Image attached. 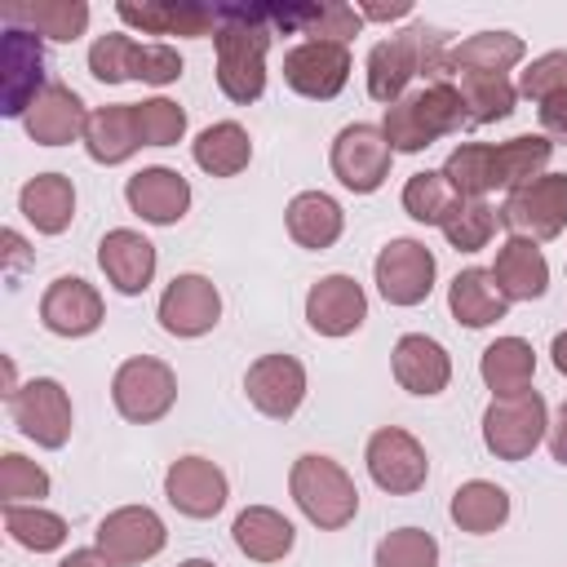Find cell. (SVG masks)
Masks as SVG:
<instances>
[{
  "mask_svg": "<svg viewBox=\"0 0 567 567\" xmlns=\"http://www.w3.org/2000/svg\"><path fill=\"white\" fill-rule=\"evenodd\" d=\"M465 120H470V115H465L461 89L447 84V80H434V84H425L421 93H408V97H399L394 106H385L381 133H385L390 151L416 155V151L434 146L439 137L461 133Z\"/></svg>",
  "mask_w": 567,
  "mask_h": 567,
  "instance_id": "3957f363",
  "label": "cell"
},
{
  "mask_svg": "<svg viewBox=\"0 0 567 567\" xmlns=\"http://www.w3.org/2000/svg\"><path fill=\"white\" fill-rule=\"evenodd\" d=\"M377 567H439V540L421 527H394L377 540Z\"/></svg>",
  "mask_w": 567,
  "mask_h": 567,
  "instance_id": "7bdbcfd3",
  "label": "cell"
},
{
  "mask_svg": "<svg viewBox=\"0 0 567 567\" xmlns=\"http://www.w3.org/2000/svg\"><path fill=\"white\" fill-rule=\"evenodd\" d=\"M120 22L146 31V35H182V40H199L217 31V9L208 4H190V0H120L115 4Z\"/></svg>",
  "mask_w": 567,
  "mask_h": 567,
  "instance_id": "603a6c76",
  "label": "cell"
},
{
  "mask_svg": "<svg viewBox=\"0 0 567 567\" xmlns=\"http://www.w3.org/2000/svg\"><path fill=\"white\" fill-rule=\"evenodd\" d=\"M288 492H292L297 509L319 532H341L359 514V487H354V478L341 470V461H332L323 452H306V456L292 461Z\"/></svg>",
  "mask_w": 567,
  "mask_h": 567,
  "instance_id": "277c9868",
  "label": "cell"
},
{
  "mask_svg": "<svg viewBox=\"0 0 567 567\" xmlns=\"http://www.w3.org/2000/svg\"><path fill=\"white\" fill-rule=\"evenodd\" d=\"M9 416L13 425L35 443V447H62L71 439L75 412H71V394L62 390V381L53 377H31L13 399H9Z\"/></svg>",
  "mask_w": 567,
  "mask_h": 567,
  "instance_id": "7c38bea8",
  "label": "cell"
},
{
  "mask_svg": "<svg viewBox=\"0 0 567 567\" xmlns=\"http://www.w3.org/2000/svg\"><path fill=\"white\" fill-rule=\"evenodd\" d=\"M124 199H128V208L142 221H151V226H177L186 217V208H190V182L177 168L151 164V168H137L124 182Z\"/></svg>",
  "mask_w": 567,
  "mask_h": 567,
  "instance_id": "44dd1931",
  "label": "cell"
},
{
  "mask_svg": "<svg viewBox=\"0 0 567 567\" xmlns=\"http://www.w3.org/2000/svg\"><path fill=\"white\" fill-rule=\"evenodd\" d=\"M350 80V49L332 40H301L284 53V84L301 97L328 102Z\"/></svg>",
  "mask_w": 567,
  "mask_h": 567,
  "instance_id": "9a60e30c",
  "label": "cell"
},
{
  "mask_svg": "<svg viewBox=\"0 0 567 567\" xmlns=\"http://www.w3.org/2000/svg\"><path fill=\"white\" fill-rule=\"evenodd\" d=\"M58 567H120V563H111V558H106V554L93 545V549H71V554H66Z\"/></svg>",
  "mask_w": 567,
  "mask_h": 567,
  "instance_id": "f907efd6",
  "label": "cell"
},
{
  "mask_svg": "<svg viewBox=\"0 0 567 567\" xmlns=\"http://www.w3.org/2000/svg\"><path fill=\"white\" fill-rule=\"evenodd\" d=\"M284 221H288V235L310 252L332 248L346 230V213L328 190H297L284 208Z\"/></svg>",
  "mask_w": 567,
  "mask_h": 567,
  "instance_id": "f1b7e54d",
  "label": "cell"
},
{
  "mask_svg": "<svg viewBox=\"0 0 567 567\" xmlns=\"http://www.w3.org/2000/svg\"><path fill=\"white\" fill-rule=\"evenodd\" d=\"M368 319V292L354 275H323L306 292V323L319 337H350Z\"/></svg>",
  "mask_w": 567,
  "mask_h": 567,
  "instance_id": "d6986e66",
  "label": "cell"
},
{
  "mask_svg": "<svg viewBox=\"0 0 567 567\" xmlns=\"http://www.w3.org/2000/svg\"><path fill=\"white\" fill-rule=\"evenodd\" d=\"M230 536H235V549H239L244 558H252V563H279V558H288L292 545H297V527H292L279 509H270V505H248V509H239Z\"/></svg>",
  "mask_w": 567,
  "mask_h": 567,
  "instance_id": "83f0119b",
  "label": "cell"
},
{
  "mask_svg": "<svg viewBox=\"0 0 567 567\" xmlns=\"http://www.w3.org/2000/svg\"><path fill=\"white\" fill-rule=\"evenodd\" d=\"M190 155L208 177H235L252 159V137L239 120H217L190 142Z\"/></svg>",
  "mask_w": 567,
  "mask_h": 567,
  "instance_id": "e575fe53",
  "label": "cell"
},
{
  "mask_svg": "<svg viewBox=\"0 0 567 567\" xmlns=\"http://www.w3.org/2000/svg\"><path fill=\"white\" fill-rule=\"evenodd\" d=\"M408 13H412L408 0H399V4H363V9H359L363 22H390V18H408Z\"/></svg>",
  "mask_w": 567,
  "mask_h": 567,
  "instance_id": "681fc988",
  "label": "cell"
},
{
  "mask_svg": "<svg viewBox=\"0 0 567 567\" xmlns=\"http://www.w3.org/2000/svg\"><path fill=\"white\" fill-rule=\"evenodd\" d=\"M0 66H4V102H0V111L22 120L31 111V102L49 89L44 84V49H40V35L27 31V27H4Z\"/></svg>",
  "mask_w": 567,
  "mask_h": 567,
  "instance_id": "ac0fdd59",
  "label": "cell"
},
{
  "mask_svg": "<svg viewBox=\"0 0 567 567\" xmlns=\"http://www.w3.org/2000/svg\"><path fill=\"white\" fill-rule=\"evenodd\" d=\"M478 377L492 390V399L532 390V377H536V350H532V341H523V337H496L478 354Z\"/></svg>",
  "mask_w": 567,
  "mask_h": 567,
  "instance_id": "836d02e7",
  "label": "cell"
},
{
  "mask_svg": "<svg viewBox=\"0 0 567 567\" xmlns=\"http://www.w3.org/2000/svg\"><path fill=\"white\" fill-rule=\"evenodd\" d=\"M501 226H509V235L523 239H558L567 230V173H540L527 186L509 190L501 213Z\"/></svg>",
  "mask_w": 567,
  "mask_h": 567,
  "instance_id": "ba28073f",
  "label": "cell"
},
{
  "mask_svg": "<svg viewBox=\"0 0 567 567\" xmlns=\"http://www.w3.org/2000/svg\"><path fill=\"white\" fill-rule=\"evenodd\" d=\"M390 368H394V381L421 399L443 394L452 381V354L425 332H403L390 350Z\"/></svg>",
  "mask_w": 567,
  "mask_h": 567,
  "instance_id": "cb8c5ba5",
  "label": "cell"
},
{
  "mask_svg": "<svg viewBox=\"0 0 567 567\" xmlns=\"http://www.w3.org/2000/svg\"><path fill=\"white\" fill-rule=\"evenodd\" d=\"M447 49H452L447 35L425 27V22L403 27L390 40H377L368 53V97L394 106L416 75H430V84L443 80L447 75Z\"/></svg>",
  "mask_w": 567,
  "mask_h": 567,
  "instance_id": "7a4b0ae2",
  "label": "cell"
},
{
  "mask_svg": "<svg viewBox=\"0 0 567 567\" xmlns=\"http://www.w3.org/2000/svg\"><path fill=\"white\" fill-rule=\"evenodd\" d=\"M97 266L106 275V284L124 297H137L151 288L155 279V244L142 235V230H128V226H115L102 235L97 244Z\"/></svg>",
  "mask_w": 567,
  "mask_h": 567,
  "instance_id": "7402d4cb",
  "label": "cell"
},
{
  "mask_svg": "<svg viewBox=\"0 0 567 567\" xmlns=\"http://www.w3.org/2000/svg\"><path fill=\"white\" fill-rule=\"evenodd\" d=\"M133 115H137L142 146H177L182 133H186V111H182L173 97H146V102H133Z\"/></svg>",
  "mask_w": 567,
  "mask_h": 567,
  "instance_id": "ee69618b",
  "label": "cell"
},
{
  "mask_svg": "<svg viewBox=\"0 0 567 567\" xmlns=\"http://www.w3.org/2000/svg\"><path fill=\"white\" fill-rule=\"evenodd\" d=\"M456 204H461V195H456V190L447 186V177L434 173V168L412 173V177L403 182V213H408L412 221H421V226H443Z\"/></svg>",
  "mask_w": 567,
  "mask_h": 567,
  "instance_id": "60d3db41",
  "label": "cell"
},
{
  "mask_svg": "<svg viewBox=\"0 0 567 567\" xmlns=\"http://www.w3.org/2000/svg\"><path fill=\"white\" fill-rule=\"evenodd\" d=\"M439 230H443V239H447L456 252H478V248H487L492 235H496V208H492L487 199H461V204L452 208V217H447Z\"/></svg>",
  "mask_w": 567,
  "mask_h": 567,
  "instance_id": "b9f144b4",
  "label": "cell"
},
{
  "mask_svg": "<svg viewBox=\"0 0 567 567\" xmlns=\"http://www.w3.org/2000/svg\"><path fill=\"white\" fill-rule=\"evenodd\" d=\"M22 128H27V137L35 142V146H66V142H75V137H84V128H89V111H84V97L71 89V84H49L35 102H31V111L22 115Z\"/></svg>",
  "mask_w": 567,
  "mask_h": 567,
  "instance_id": "d4e9b609",
  "label": "cell"
},
{
  "mask_svg": "<svg viewBox=\"0 0 567 567\" xmlns=\"http://www.w3.org/2000/svg\"><path fill=\"white\" fill-rule=\"evenodd\" d=\"M492 155H496V186L509 195V190H518V186H527L532 177L545 173V164L554 155V142L545 133H518L509 142H496Z\"/></svg>",
  "mask_w": 567,
  "mask_h": 567,
  "instance_id": "8d00e7d4",
  "label": "cell"
},
{
  "mask_svg": "<svg viewBox=\"0 0 567 567\" xmlns=\"http://www.w3.org/2000/svg\"><path fill=\"white\" fill-rule=\"evenodd\" d=\"M270 22L261 4H221L217 9V89L248 106L266 93V49H270Z\"/></svg>",
  "mask_w": 567,
  "mask_h": 567,
  "instance_id": "6da1fadb",
  "label": "cell"
},
{
  "mask_svg": "<svg viewBox=\"0 0 567 567\" xmlns=\"http://www.w3.org/2000/svg\"><path fill=\"white\" fill-rule=\"evenodd\" d=\"M549 354H554V368L567 377V332H558V337L549 341Z\"/></svg>",
  "mask_w": 567,
  "mask_h": 567,
  "instance_id": "f5cc1de1",
  "label": "cell"
},
{
  "mask_svg": "<svg viewBox=\"0 0 567 567\" xmlns=\"http://www.w3.org/2000/svg\"><path fill=\"white\" fill-rule=\"evenodd\" d=\"M93 545H97L111 563L133 567V563L155 558V554L168 545V527H164V518H159L151 505H120V509H111V514L97 523Z\"/></svg>",
  "mask_w": 567,
  "mask_h": 567,
  "instance_id": "4fadbf2b",
  "label": "cell"
},
{
  "mask_svg": "<svg viewBox=\"0 0 567 567\" xmlns=\"http://www.w3.org/2000/svg\"><path fill=\"white\" fill-rule=\"evenodd\" d=\"M142 146V133H137V115H133V102H111V106H97L89 111V128H84V151L93 164H124L133 151Z\"/></svg>",
  "mask_w": 567,
  "mask_h": 567,
  "instance_id": "f546056e",
  "label": "cell"
},
{
  "mask_svg": "<svg viewBox=\"0 0 567 567\" xmlns=\"http://www.w3.org/2000/svg\"><path fill=\"white\" fill-rule=\"evenodd\" d=\"M332 177L354 190V195H372L381 190V182L390 177V164H394V151L385 142V133L377 124H346L337 137H332Z\"/></svg>",
  "mask_w": 567,
  "mask_h": 567,
  "instance_id": "30bf717a",
  "label": "cell"
},
{
  "mask_svg": "<svg viewBox=\"0 0 567 567\" xmlns=\"http://www.w3.org/2000/svg\"><path fill=\"white\" fill-rule=\"evenodd\" d=\"M523 53H527V44L514 31H474L447 49V75H465V71L505 75L509 66L523 62Z\"/></svg>",
  "mask_w": 567,
  "mask_h": 567,
  "instance_id": "d6a6232c",
  "label": "cell"
},
{
  "mask_svg": "<svg viewBox=\"0 0 567 567\" xmlns=\"http://www.w3.org/2000/svg\"><path fill=\"white\" fill-rule=\"evenodd\" d=\"M461 102H465V115L474 124H492V120H505L518 102V84H509V75H483V71H465L461 75Z\"/></svg>",
  "mask_w": 567,
  "mask_h": 567,
  "instance_id": "ab89813d",
  "label": "cell"
},
{
  "mask_svg": "<svg viewBox=\"0 0 567 567\" xmlns=\"http://www.w3.org/2000/svg\"><path fill=\"white\" fill-rule=\"evenodd\" d=\"M177 567H217V563H208V558H186V563H177Z\"/></svg>",
  "mask_w": 567,
  "mask_h": 567,
  "instance_id": "db71d44e",
  "label": "cell"
},
{
  "mask_svg": "<svg viewBox=\"0 0 567 567\" xmlns=\"http://www.w3.org/2000/svg\"><path fill=\"white\" fill-rule=\"evenodd\" d=\"M447 310H452V319L465 323V328H487V323L505 319L509 297L496 288L492 270L465 266V270H456V279L447 284Z\"/></svg>",
  "mask_w": 567,
  "mask_h": 567,
  "instance_id": "1f68e13d",
  "label": "cell"
},
{
  "mask_svg": "<svg viewBox=\"0 0 567 567\" xmlns=\"http://www.w3.org/2000/svg\"><path fill=\"white\" fill-rule=\"evenodd\" d=\"M111 403L124 421L151 425L177 403V372L155 354H133L111 377Z\"/></svg>",
  "mask_w": 567,
  "mask_h": 567,
  "instance_id": "52a82bcc",
  "label": "cell"
},
{
  "mask_svg": "<svg viewBox=\"0 0 567 567\" xmlns=\"http://www.w3.org/2000/svg\"><path fill=\"white\" fill-rule=\"evenodd\" d=\"M244 394H248V403L261 416L288 421L301 408V399H306V368H301V359H292V354H261V359H252L248 372H244Z\"/></svg>",
  "mask_w": 567,
  "mask_h": 567,
  "instance_id": "2e32d148",
  "label": "cell"
},
{
  "mask_svg": "<svg viewBox=\"0 0 567 567\" xmlns=\"http://www.w3.org/2000/svg\"><path fill=\"white\" fill-rule=\"evenodd\" d=\"M549 434V408L540 390L492 399L483 412V447L496 461H527Z\"/></svg>",
  "mask_w": 567,
  "mask_h": 567,
  "instance_id": "8992f818",
  "label": "cell"
},
{
  "mask_svg": "<svg viewBox=\"0 0 567 567\" xmlns=\"http://www.w3.org/2000/svg\"><path fill=\"white\" fill-rule=\"evenodd\" d=\"M518 93L532 97L536 106L554 93H567V49H554V53H540L527 62V71L518 75Z\"/></svg>",
  "mask_w": 567,
  "mask_h": 567,
  "instance_id": "bcb514c9",
  "label": "cell"
},
{
  "mask_svg": "<svg viewBox=\"0 0 567 567\" xmlns=\"http://www.w3.org/2000/svg\"><path fill=\"white\" fill-rule=\"evenodd\" d=\"M164 496L186 518H213V514L226 509L230 483H226L217 461H208V456H177L164 470Z\"/></svg>",
  "mask_w": 567,
  "mask_h": 567,
  "instance_id": "e0dca14e",
  "label": "cell"
},
{
  "mask_svg": "<svg viewBox=\"0 0 567 567\" xmlns=\"http://www.w3.org/2000/svg\"><path fill=\"white\" fill-rule=\"evenodd\" d=\"M4 27H27L44 40H80L89 31V4L84 0H9L0 9Z\"/></svg>",
  "mask_w": 567,
  "mask_h": 567,
  "instance_id": "4316f807",
  "label": "cell"
},
{
  "mask_svg": "<svg viewBox=\"0 0 567 567\" xmlns=\"http://www.w3.org/2000/svg\"><path fill=\"white\" fill-rule=\"evenodd\" d=\"M492 279H496V288H501L509 301H536V297H545V288H549V261H545V252H540L536 239L509 235V239L496 248Z\"/></svg>",
  "mask_w": 567,
  "mask_h": 567,
  "instance_id": "484cf974",
  "label": "cell"
},
{
  "mask_svg": "<svg viewBox=\"0 0 567 567\" xmlns=\"http://www.w3.org/2000/svg\"><path fill=\"white\" fill-rule=\"evenodd\" d=\"M540 128L554 146H567V93H554L540 102Z\"/></svg>",
  "mask_w": 567,
  "mask_h": 567,
  "instance_id": "7dc6e473",
  "label": "cell"
},
{
  "mask_svg": "<svg viewBox=\"0 0 567 567\" xmlns=\"http://www.w3.org/2000/svg\"><path fill=\"white\" fill-rule=\"evenodd\" d=\"M4 532L31 554H53L66 545V518L44 505H4Z\"/></svg>",
  "mask_w": 567,
  "mask_h": 567,
  "instance_id": "f35d334b",
  "label": "cell"
},
{
  "mask_svg": "<svg viewBox=\"0 0 567 567\" xmlns=\"http://www.w3.org/2000/svg\"><path fill=\"white\" fill-rule=\"evenodd\" d=\"M44 496H49V474L35 461H27L22 452H4L0 456V501L4 505H22V501L40 505Z\"/></svg>",
  "mask_w": 567,
  "mask_h": 567,
  "instance_id": "f6af8a7d",
  "label": "cell"
},
{
  "mask_svg": "<svg viewBox=\"0 0 567 567\" xmlns=\"http://www.w3.org/2000/svg\"><path fill=\"white\" fill-rule=\"evenodd\" d=\"M18 213L40 230V235H62L75 217V186L62 173H35L18 190Z\"/></svg>",
  "mask_w": 567,
  "mask_h": 567,
  "instance_id": "4dcf8cb0",
  "label": "cell"
},
{
  "mask_svg": "<svg viewBox=\"0 0 567 567\" xmlns=\"http://www.w3.org/2000/svg\"><path fill=\"white\" fill-rule=\"evenodd\" d=\"M0 239H4V261H9V270H22V266L31 261V252H27L22 235H18V230H4Z\"/></svg>",
  "mask_w": 567,
  "mask_h": 567,
  "instance_id": "816d5d0a",
  "label": "cell"
},
{
  "mask_svg": "<svg viewBox=\"0 0 567 567\" xmlns=\"http://www.w3.org/2000/svg\"><path fill=\"white\" fill-rule=\"evenodd\" d=\"M545 443H549V456H554L558 465H567V399L558 403V412H554V421H549Z\"/></svg>",
  "mask_w": 567,
  "mask_h": 567,
  "instance_id": "c3c4849f",
  "label": "cell"
},
{
  "mask_svg": "<svg viewBox=\"0 0 567 567\" xmlns=\"http://www.w3.org/2000/svg\"><path fill=\"white\" fill-rule=\"evenodd\" d=\"M452 523L470 536H487L496 527H505L509 518V492L501 483H487V478H470L452 492V505H447Z\"/></svg>",
  "mask_w": 567,
  "mask_h": 567,
  "instance_id": "d590c367",
  "label": "cell"
},
{
  "mask_svg": "<svg viewBox=\"0 0 567 567\" xmlns=\"http://www.w3.org/2000/svg\"><path fill=\"white\" fill-rule=\"evenodd\" d=\"M155 319L168 337H204L221 319V292L208 275H173L168 288L159 292Z\"/></svg>",
  "mask_w": 567,
  "mask_h": 567,
  "instance_id": "5bb4252c",
  "label": "cell"
},
{
  "mask_svg": "<svg viewBox=\"0 0 567 567\" xmlns=\"http://www.w3.org/2000/svg\"><path fill=\"white\" fill-rule=\"evenodd\" d=\"M89 71L102 84H124V80H142V84H173L182 80L186 62L177 49L168 44H137L124 31H106L89 44Z\"/></svg>",
  "mask_w": 567,
  "mask_h": 567,
  "instance_id": "5b68a950",
  "label": "cell"
},
{
  "mask_svg": "<svg viewBox=\"0 0 567 567\" xmlns=\"http://www.w3.org/2000/svg\"><path fill=\"white\" fill-rule=\"evenodd\" d=\"M447 177V186L461 195V199H483L487 190H501L496 186V155H492V142H461L447 164L439 168Z\"/></svg>",
  "mask_w": 567,
  "mask_h": 567,
  "instance_id": "74e56055",
  "label": "cell"
},
{
  "mask_svg": "<svg viewBox=\"0 0 567 567\" xmlns=\"http://www.w3.org/2000/svg\"><path fill=\"white\" fill-rule=\"evenodd\" d=\"M363 461H368V474L381 492L390 496H412L425 487L430 478V456L421 447L416 434H408L403 425H381L368 434V447H363Z\"/></svg>",
  "mask_w": 567,
  "mask_h": 567,
  "instance_id": "9c48e42d",
  "label": "cell"
},
{
  "mask_svg": "<svg viewBox=\"0 0 567 567\" xmlns=\"http://www.w3.org/2000/svg\"><path fill=\"white\" fill-rule=\"evenodd\" d=\"M106 319L102 292L80 275H58L40 297V323L53 337H89Z\"/></svg>",
  "mask_w": 567,
  "mask_h": 567,
  "instance_id": "ffe728a7",
  "label": "cell"
},
{
  "mask_svg": "<svg viewBox=\"0 0 567 567\" xmlns=\"http://www.w3.org/2000/svg\"><path fill=\"white\" fill-rule=\"evenodd\" d=\"M434 275H439V261L434 252L421 244V239H390L377 261H372V279H377V292L390 301V306H421L430 292H434Z\"/></svg>",
  "mask_w": 567,
  "mask_h": 567,
  "instance_id": "8fae6325",
  "label": "cell"
}]
</instances>
